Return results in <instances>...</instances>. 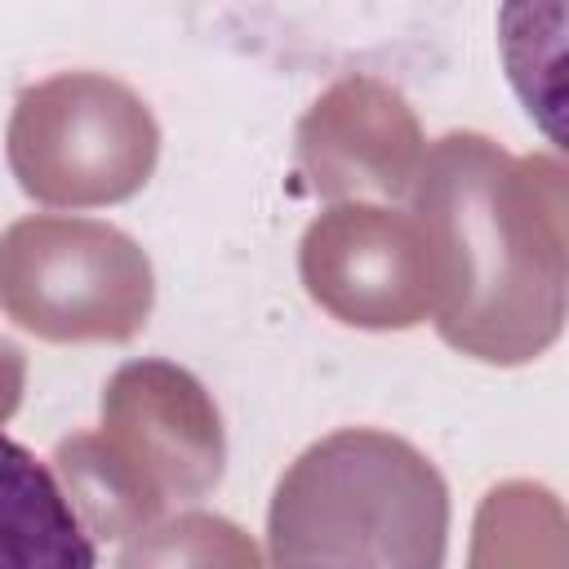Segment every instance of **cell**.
Listing matches in <instances>:
<instances>
[{
  "label": "cell",
  "mask_w": 569,
  "mask_h": 569,
  "mask_svg": "<svg viewBox=\"0 0 569 569\" xmlns=\"http://www.w3.org/2000/svg\"><path fill=\"white\" fill-rule=\"evenodd\" d=\"M93 560L98 551L53 471L0 436V565L89 569Z\"/></svg>",
  "instance_id": "obj_1"
}]
</instances>
